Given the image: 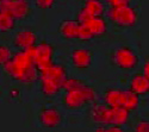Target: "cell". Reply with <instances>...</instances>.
<instances>
[{
    "label": "cell",
    "instance_id": "obj_5",
    "mask_svg": "<svg viewBox=\"0 0 149 132\" xmlns=\"http://www.w3.org/2000/svg\"><path fill=\"white\" fill-rule=\"evenodd\" d=\"M107 18L120 26H134L137 21V13L131 6L111 7L107 11Z\"/></svg>",
    "mask_w": 149,
    "mask_h": 132
},
{
    "label": "cell",
    "instance_id": "obj_22",
    "mask_svg": "<svg viewBox=\"0 0 149 132\" xmlns=\"http://www.w3.org/2000/svg\"><path fill=\"white\" fill-rule=\"evenodd\" d=\"M136 131L139 132H149V122H141L136 126Z\"/></svg>",
    "mask_w": 149,
    "mask_h": 132
},
{
    "label": "cell",
    "instance_id": "obj_17",
    "mask_svg": "<svg viewBox=\"0 0 149 132\" xmlns=\"http://www.w3.org/2000/svg\"><path fill=\"white\" fill-rule=\"evenodd\" d=\"M17 19L10 12L3 7H0V31L6 32L15 28Z\"/></svg>",
    "mask_w": 149,
    "mask_h": 132
},
{
    "label": "cell",
    "instance_id": "obj_13",
    "mask_svg": "<svg viewBox=\"0 0 149 132\" xmlns=\"http://www.w3.org/2000/svg\"><path fill=\"white\" fill-rule=\"evenodd\" d=\"M72 62L78 68H88L92 64V55L88 50H74L72 53Z\"/></svg>",
    "mask_w": 149,
    "mask_h": 132
},
{
    "label": "cell",
    "instance_id": "obj_4",
    "mask_svg": "<svg viewBox=\"0 0 149 132\" xmlns=\"http://www.w3.org/2000/svg\"><path fill=\"white\" fill-rule=\"evenodd\" d=\"M94 98L95 94L91 87L84 85V83H79L78 86L66 91L63 102L68 107H79L86 102L94 100Z\"/></svg>",
    "mask_w": 149,
    "mask_h": 132
},
{
    "label": "cell",
    "instance_id": "obj_19",
    "mask_svg": "<svg viewBox=\"0 0 149 132\" xmlns=\"http://www.w3.org/2000/svg\"><path fill=\"white\" fill-rule=\"evenodd\" d=\"M55 3V0H36L37 7H40L42 10H49L52 8Z\"/></svg>",
    "mask_w": 149,
    "mask_h": 132
},
{
    "label": "cell",
    "instance_id": "obj_15",
    "mask_svg": "<svg viewBox=\"0 0 149 132\" xmlns=\"http://www.w3.org/2000/svg\"><path fill=\"white\" fill-rule=\"evenodd\" d=\"M130 91L136 94H146L149 92V80L143 74L135 75L130 83Z\"/></svg>",
    "mask_w": 149,
    "mask_h": 132
},
{
    "label": "cell",
    "instance_id": "obj_12",
    "mask_svg": "<svg viewBox=\"0 0 149 132\" xmlns=\"http://www.w3.org/2000/svg\"><path fill=\"white\" fill-rule=\"evenodd\" d=\"M37 42V36L31 31H23L19 32L13 41V45L16 48H22V50L29 49L36 45Z\"/></svg>",
    "mask_w": 149,
    "mask_h": 132
},
{
    "label": "cell",
    "instance_id": "obj_18",
    "mask_svg": "<svg viewBox=\"0 0 149 132\" xmlns=\"http://www.w3.org/2000/svg\"><path fill=\"white\" fill-rule=\"evenodd\" d=\"M11 51L7 49L6 46H0V62L1 64H4L5 62H7L11 58Z\"/></svg>",
    "mask_w": 149,
    "mask_h": 132
},
{
    "label": "cell",
    "instance_id": "obj_14",
    "mask_svg": "<svg viewBox=\"0 0 149 132\" xmlns=\"http://www.w3.org/2000/svg\"><path fill=\"white\" fill-rule=\"evenodd\" d=\"M61 115L58 111L54 109H47L40 115V122L44 127H55L60 124Z\"/></svg>",
    "mask_w": 149,
    "mask_h": 132
},
{
    "label": "cell",
    "instance_id": "obj_8",
    "mask_svg": "<svg viewBox=\"0 0 149 132\" xmlns=\"http://www.w3.org/2000/svg\"><path fill=\"white\" fill-rule=\"evenodd\" d=\"M77 20L84 25L86 28H88L90 31L97 36V35H103L106 32L107 30V25H106V21L105 19H103V17H92V16H88L87 13L81 10L78 15V18Z\"/></svg>",
    "mask_w": 149,
    "mask_h": 132
},
{
    "label": "cell",
    "instance_id": "obj_21",
    "mask_svg": "<svg viewBox=\"0 0 149 132\" xmlns=\"http://www.w3.org/2000/svg\"><path fill=\"white\" fill-rule=\"evenodd\" d=\"M131 0H106V3L110 4L112 7H119V6H128Z\"/></svg>",
    "mask_w": 149,
    "mask_h": 132
},
{
    "label": "cell",
    "instance_id": "obj_24",
    "mask_svg": "<svg viewBox=\"0 0 149 132\" xmlns=\"http://www.w3.org/2000/svg\"><path fill=\"white\" fill-rule=\"evenodd\" d=\"M143 75L149 80V62L144 63V66H143Z\"/></svg>",
    "mask_w": 149,
    "mask_h": 132
},
{
    "label": "cell",
    "instance_id": "obj_6",
    "mask_svg": "<svg viewBox=\"0 0 149 132\" xmlns=\"http://www.w3.org/2000/svg\"><path fill=\"white\" fill-rule=\"evenodd\" d=\"M115 63L123 69H132L139 64V56L130 48H120L113 54Z\"/></svg>",
    "mask_w": 149,
    "mask_h": 132
},
{
    "label": "cell",
    "instance_id": "obj_11",
    "mask_svg": "<svg viewBox=\"0 0 149 132\" xmlns=\"http://www.w3.org/2000/svg\"><path fill=\"white\" fill-rule=\"evenodd\" d=\"M82 24L78 20H63L60 26L61 35L66 38L70 39H80Z\"/></svg>",
    "mask_w": 149,
    "mask_h": 132
},
{
    "label": "cell",
    "instance_id": "obj_3",
    "mask_svg": "<svg viewBox=\"0 0 149 132\" xmlns=\"http://www.w3.org/2000/svg\"><path fill=\"white\" fill-rule=\"evenodd\" d=\"M105 102L110 106L124 107L129 111H134L140 105L139 94L134 93L132 91H124V89H109L104 98Z\"/></svg>",
    "mask_w": 149,
    "mask_h": 132
},
{
    "label": "cell",
    "instance_id": "obj_2",
    "mask_svg": "<svg viewBox=\"0 0 149 132\" xmlns=\"http://www.w3.org/2000/svg\"><path fill=\"white\" fill-rule=\"evenodd\" d=\"M129 110L116 106H97L92 111V118L97 123L110 125H123L129 119Z\"/></svg>",
    "mask_w": 149,
    "mask_h": 132
},
{
    "label": "cell",
    "instance_id": "obj_16",
    "mask_svg": "<svg viewBox=\"0 0 149 132\" xmlns=\"http://www.w3.org/2000/svg\"><path fill=\"white\" fill-rule=\"evenodd\" d=\"M82 11L92 17H102L105 12V6L100 0H86Z\"/></svg>",
    "mask_w": 149,
    "mask_h": 132
},
{
    "label": "cell",
    "instance_id": "obj_20",
    "mask_svg": "<svg viewBox=\"0 0 149 132\" xmlns=\"http://www.w3.org/2000/svg\"><path fill=\"white\" fill-rule=\"evenodd\" d=\"M79 83H81V82L78 81V80H74V79H69V77H68V79L63 82V85H62V89L68 91V89H70V88H73V87L78 86Z\"/></svg>",
    "mask_w": 149,
    "mask_h": 132
},
{
    "label": "cell",
    "instance_id": "obj_1",
    "mask_svg": "<svg viewBox=\"0 0 149 132\" xmlns=\"http://www.w3.org/2000/svg\"><path fill=\"white\" fill-rule=\"evenodd\" d=\"M33 48L24 49L12 55L7 62H5L4 69L6 73L17 81L20 82H35L40 79L38 69L33 58Z\"/></svg>",
    "mask_w": 149,
    "mask_h": 132
},
{
    "label": "cell",
    "instance_id": "obj_7",
    "mask_svg": "<svg viewBox=\"0 0 149 132\" xmlns=\"http://www.w3.org/2000/svg\"><path fill=\"white\" fill-rule=\"evenodd\" d=\"M33 58L37 69L42 70L53 63V46L48 43H41L33 48Z\"/></svg>",
    "mask_w": 149,
    "mask_h": 132
},
{
    "label": "cell",
    "instance_id": "obj_23",
    "mask_svg": "<svg viewBox=\"0 0 149 132\" xmlns=\"http://www.w3.org/2000/svg\"><path fill=\"white\" fill-rule=\"evenodd\" d=\"M97 131H105V132H120L122 129L118 127V125H115V127H106V129H97Z\"/></svg>",
    "mask_w": 149,
    "mask_h": 132
},
{
    "label": "cell",
    "instance_id": "obj_9",
    "mask_svg": "<svg viewBox=\"0 0 149 132\" xmlns=\"http://www.w3.org/2000/svg\"><path fill=\"white\" fill-rule=\"evenodd\" d=\"M68 79L67 71L66 69L60 66V64H55L52 63L48 68L40 70V80H47V81H53L55 83H58V85L62 87L63 82Z\"/></svg>",
    "mask_w": 149,
    "mask_h": 132
},
{
    "label": "cell",
    "instance_id": "obj_10",
    "mask_svg": "<svg viewBox=\"0 0 149 132\" xmlns=\"http://www.w3.org/2000/svg\"><path fill=\"white\" fill-rule=\"evenodd\" d=\"M0 7L7 10L17 20L23 19L29 11V4L26 0H1Z\"/></svg>",
    "mask_w": 149,
    "mask_h": 132
}]
</instances>
